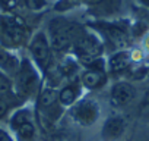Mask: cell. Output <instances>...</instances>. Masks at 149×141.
I'll list each match as a JSON object with an SVG mask.
<instances>
[{
    "label": "cell",
    "instance_id": "cell-1",
    "mask_svg": "<svg viewBox=\"0 0 149 141\" xmlns=\"http://www.w3.org/2000/svg\"><path fill=\"white\" fill-rule=\"evenodd\" d=\"M0 30H2V34L6 38V41H9L10 44H21L25 38L24 25L13 18H2Z\"/></svg>",
    "mask_w": 149,
    "mask_h": 141
},
{
    "label": "cell",
    "instance_id": "cell-2",
    "mask_svg": "<svg viewBox=\"0 0 149 141\" xmlns=\"http://www.w3.org/2000/svg\"><path fill=\"white\" fill-rule=\"evenodd\" d=\"M31 53L42 68L48 66L51 54H50V44L44 34H37L34 37V40L31 41Z\"/></svg>",
    "mask_w": 149,
    "mask_h": 141
},
{
    "label": "cell",
    "instance_id": "cell-3",
    "mask_svg": "<svg viewBox=\"0 0 149 141\" xmlns=\"http://www.w3.org/2000/svg\"><path fill=\"white\" fill-rule=\"evenodd\" d=\"M76 49H78L79 56L85 62H94L97 59V56L101 53L100 43L94 37H89V35H85V37L79 38L78 44H76Z\"/></svg>",
    "mask_w": 149,
    "mask_h": 141
},
{
    "label": "cell",
    "instance_id": "cell-4",
    "mask_svg": "<svg viewBox=\"0 0 149 141\" xmlns=\"http://www.w3.org/2000/svg\"><path fill=\"white\" fill-rule=\"evenodd\" d=\"M73 115L78 119V122H81L82 125H92L98 118V109L94 102L85 100L74 107Z\"/></svg>",
    "mask_w": 149,
    "mask_h": 141
},
{
    "label": "cell",
    "instance_id": "cell-5",
    "mask_svg": "<svg viewBox=\"0 0 149 141\" xmlns=\"http://www.w3.org/2000/svg\"><path fill=\"white\" fill-rule=\"evenodd\" d=\"M134 99V88L127 82H118L113 87L111 103L114 106H126Z\"/></svg>",
    "mask_w": 149,
    "mask_h": 141
},
{
    "label": "cell",
    "instance_id": "cell-6",
    "mask_svg": "<svg viewBox=\"0 0 149 141\" xmlns=\"http://www.w3.org/2000/svg\"><path fill=\"white\" fill-rule=\"evenodd\" d=\"M73 27H58V28H53L51 32V46L56 50H63L66 49L72 40H73Z\"/></svg>",
    "mask_w": 149,
    "mask_h": 141
},
{
    "label": "cell",
    "instance_id": "cell-7",
    "mask_svg": "<svg viewBox=\"0 0 149 141\" xmlns=\"http://www.w3.org/2000/svg\"><path fill=\"white\" fill-rule=\"evenodd\" d=\"M124 131V121L118 116H114V118H110L105 123H104V128H102V138L107 140V141H111V140H116L118 138Z\"/></svg>",
    "mask_w": 149,
    "mask_h": 141
},
{
    "label": "cell",
    "instance_id": "cell-8",
    "mask_svg": "<svg viewBox=\"0 0 149 141\" xmlns=\"http://www.w3.org/2000/svg\"><path fill=\"white\" fill-rule=\"evenodd\" d=\"M19 84H21V88L25 93H31L34 90V87L37 85V74H35V70L32 69V66L28 62H25L22 69H21Z\"/></svg>",
    "mask_w": 149,
    "mask_h": 141
},
{
    "label": "cell",
    "instance_id": "cell-9",
    "mask_svg": "<svg viewBox=\"0 0 149 141\" xmlns=\"http://www.w3.org/2000/svg\"><path fill=\"white\" fill-rule=\"evenodd\" d=\"M129 63H130V56L126 51L117 53L110 59V68L114 70V72H120V70L126 69L129 66Z\"/></svg>",
    "mask_w": 149,
    "mask_h": 141
},
{
    "label": "cell",
    "instance_id": "cell-10",
    "mask_svg": "<svg viewBox=\"0 0 149 141\" xmlns=\"http://www.w3.org/2000/svg\"><path fill=\"white\" fill-rule=\"evenodd\" d=\"M102 30H104V32L108 35V38H110L114 44H117V46H123V44L126 43V34H124L118 27H114V25H105V27H102Z\"/></svg>",
    "mask_w": 149,
    "mask_h": 141
},
{
    "label": "cell",
    "instance_id": "cell-11",
    "mask_svg": "<svg viewBox=\"0 0 149 141\" xmlns=\"http://www.w3.org/2000/svg\"><path fill=\"white\" fill-rule=\"evenodd\" d=\"M82 81H84V84H85L86 87H89V88H95V87H98V85L102 84V81H104V75L100 72V70H88V72L84 74Z\"/></svg>",
    "mask_w": 149,
    "mask_h": 141
},
{
    "label": "cell",
    "instance_id": "cell-12",
    "mask_svg": "<svg viewBox=\"0 0 149 141\" xmlns=\"http://www.w3.org/2000/svg\"><path fill=\"white\" fill-rule=\"evenodd\" d=\"M76 96H78V90L76 87H73V85H69V87H64L61 91H60V103L61 104H70L73 103L74 100H76Z\"/></svg>",
    "mask_w": 149,
    "mask_h": 141
},
{
    "label": "cell",
    "instance_id": "cell-13",
    "mask_svg": "<svg viewBox=\"0 0 149 141\" xmlns=\"http://www.w3.org/2000/svg\"><path fill=\"white\" fill-rule=\"evenodd\" d=\"M56 100H57V93L53 88H45L40 96V103L42 107H51Z\"/></svg>",
    "mask_w": 149,
    "mask_h": 141
},
{
    "label": "cell",
    "instance_id": "cell-14",
    "mask_svg": "<svg viewBox=\"0 0 149 141\" xmlns=\"http://www.w3.org/2000/svg\"><path fill=\"white\" fill-rule=\"evenodd\" d=\"M18 134L22 140H31L34 137V125L31 122H26L18 128Z\"/></svg>",
    "mask_w": 149,
    "mask_h": 141
},
{
    "label": "cell",
    "instance_id": "cell-15",
    "mask_svg": "<svg viewBox=\"0 0 149 141\" xmlns=\"http://www.w3.org/2000/svg\"><path fill=\"white\" fill-rule=\"evenodd\" d=\"M26 122H31V121H29V115H28V112H26V110L18 112V113L12 118V125H13L16 129H18L21 125L26 123Z\"/></svg>",
    "mask_w": 149,
    "mask_h": 141
},
{
    "label": "cell",
    "instance_id": "cell-16",
    "mask_svg": "<svg viewBox=\"0 0 149 141\" xmlns=\"http://www.w3.org/2000/svg\"><path fill=\"white\" fill-rule=\"evenodd\" d=\"M13 65H15V59L8 51L0 49V66H13Z\"/></svg>",
    "mask_w": 149,
    "mask_h": 141
},
{
    "label": "cell",
    "instance_id": "cell-17",
    "mask_svg": "<svg viewBox=\"0 0 149 141\" xmlns=\"http://www.w3.org/2000/svg\"><path fill=\"white\" fill-rule=\"evenodd\" d=\"M9 88H10L9 81H8L5 77L0 75V94H6V93L9 91Z\"/></svg>",
    "mask_w": 149,
    "mask_h": 141
},
{
    "label": "cell",
    "instance_id": "cell-18",
    "mask_svg": "<svg viewBox=\"0 0 149 141\" xmlns=\"http://www.w3.org/2000/svg\"><path fill=\"white\" fill-rule=\"evenodd\" d=\"M26 3L31 9H40L44 6V0H26Z\"/></svg>",
    "mask_w": 149,
    "mask_h": 141
},
{
    "label": "cell",
    "instance_id": "cell-19",
    "mask_svg": "<svg viewBox=\"0 0 149 141\" xmlns=\"http://www.w3.org/2000/svg\"><path fill=\"white\" fill-rule=\"evenodd\" d=\"M0 3L6 8H15L16 6V0H0Z\"/></svg>",
    "mask_w": 149,
    "mask_h": 141
},
{
    "label": "cell",
    "instance_id": "cell-20",
    "mask_svg": "<svg viewBox=\"0 0 149 141\" xmlns=\"http://www.w3.org/2000/svg\"><path fill=\"white\" fill-rule=\"evenodd\" d=\"M6 112H8V106H6V103L2 99H0V118H2Z\"/></svg>",
    "mask_w": 149,
    "mask_h": 141
},
{
    "label": "cell",
    "instance_id": "cell-21",
    "mask_svg": "<svg viewBox=\"0 0 149 141\" xmlns=\"http://www.w3.org/2000/svg\"><path fill=\"white\" fill-rule=\"evenodd\" d=\"M0 141H10V138L8 137V134L5 131H2V129H0Z\"/></svg>",
    "mask_w": 149,
    "mask_h": 141
},
{
    "label": "cell",
    "instance_id": "cell-22",
    "mask_svg": "<svg viewBox=\"0 0 149 141\" xmlns=\"http://www.w3.org/2000/svg\"><path fill=\"white\" fill-rule=\"evenodd\" d=\"M86 2H89V3H94V5H97V3H101L102 0H86Z\"/></svg>",
    "mask_w": 149,
    "mask_h": 141
},
{
    "label": "cell",
    "instance_id": "cell-23",
    "mask_svg": "<svg viewBox=\"0 0 149 141\" xmlns=\"http://www.w3.org/2000/svg\"><path fill=\"white\" fill-rule=\"evenodd\" d=\"M140 2H142L143 5H146V6H149V0H140Z\"/></svg>",
    "mask_w": 149,
    "mask_h": 141
},
{
    "label": "cell",
    "instance_id": "cell-24",
    "mask_svg": "<svg viewBox=\"0 0 149 141\" xmlns=\"http://www.w3.org/2000/svg\"><path fill=\"white\" fill-rule=\"evenodd\" d=\"M146 47L149 49V37H148V40H146Z\"/></svg>",
    "mask_w": 149,
    "mask_h": 141
},
{
    "label": "cell",
    "instance_id": "cell-25",
    "mask_svg": "<svg viewBox=\"0 0 149 141\" xmlns=\"http://www.w3.org/2000/svg\"><path fill=\"white\" fill-rule=\"evenodd\" d=\"M146 100H148V102H149V94H148V99H146Z\"/></svg>",
    "mask_w": 149,
    "mask_h": 141
}]
</instances>
